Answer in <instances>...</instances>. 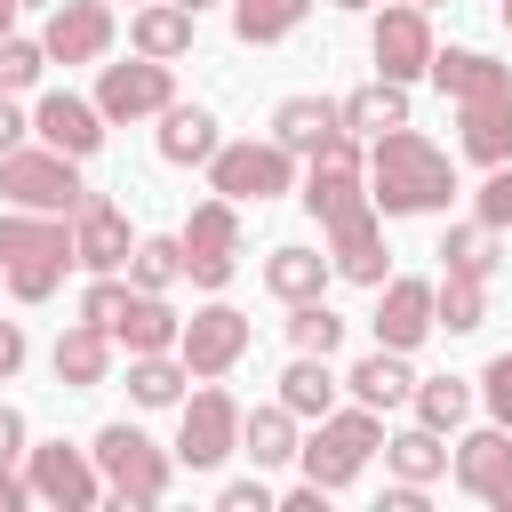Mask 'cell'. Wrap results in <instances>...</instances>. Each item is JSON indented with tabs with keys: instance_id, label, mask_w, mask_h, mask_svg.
Listing matches in <instances>:
<instances>
[{
	"instance_id": "cell-1",
	"label": "cell",
	"mask_w": 512,
	"mask_h": 512,
	"mask_svg": "<svg viewBox=\"0 0 512 512\" xmlns=\"http://www.w3.org/2000/svg\"><path fill=\"white\" fill-rule=\"evenodd\" d=\"M448 192H456V168L432 136H416V128L368 136V208L376 216H432V208H448Z\"/></svg>"
},
{
	"instance_id": "cell-2",
	"label": "cell",
	"mask_w": 512,
	"mask_h": 512,
	"mask_svg": "<svg viewBox=\"0 0 512 512\" xmlns=\"http://www.w3.org/2000/svg\"><path fill=\"white\" fill-rule=\"evenodd\" d=\"M64 264H72L64 216H40V208H8L0 216V272H8L16 304H48L64 288Z\"/></svg>"
},
{
	"instance_id": "cell-3",
	"label": "cell",
	"mask_w": 512,
	"mask_h": 512,
	"mask_svg": "<svg viewBox=\"0 0 512 512\" xmlns=\"http://www.w3.org/2000/svg\"><path fill=\"white\" fill-rule=\"evenodd\" d=\"M376 448H384V416L352 400V408H328L312 440H296V464H304V480H312V488H328V496H336V488H352V480H360V464H368Z\"/></svg>"
},
{
	"instance_id": "cell-4",
	"label": "cell",
	"mask_w": 512,
	"mask_h": 512,
	"mask_svg": "<svg viewBox=\"0 0 512 512\" xmlns=\"http://www.w3.org/2000/svg\"><path fill=\"white\" fill-rule=\"evenodd\" d=\"M88 456H96V472H104V496H112V504H160V496H168V480H176V456H168V448H152L136 424H104V432L88 440Z\"/></svg>"
},
{
	"instance_id": "cell-5",
	"label": "cell",
	"mask_w": 512,
	"mask_h": 512,
	"mask_svg": "<svg viewBox=\"0 0 512 512\" xmlns=\"http://www.w3.org/2000/svg\"><path fill=\"white\" fill-rule=\"evenodd\" d=\"M0 200L8 208H40V216H72L88 200V184H80V160L72 152L16 144V152H0Z\"/></svg>"
},
{
	"instance_id": "cell-6",
	"label": "cell",
	"mask_w": 512,
	"mask_h": 512,
	"mask_svg": "<svg viewBox=\"0 0 512 512\" xmlns=\"http://www.w3.org/2000/svg\"><path fill=\"white\" fill-rule=\"evenodd\" d=\"M312 168H304V208L320 216V232L336 224V216H352V208H368V144L352 136V128H336L320 152H304Z\"/></svg>"
},
{
	"instance_id": "cell-7",
	"label": "cell",
	"mask_w": 512,
	"mask_h": 512,
	"mask_svg": "<svg viewBox=\"0 0 512 512\" xmlns=\"http://www.w3.org/2000/svg\"><path fill=\"white\" fill-rule=\"evenodd\" d=\"M208 192H224V200H280V192H296V152H280L272 136L256 144H216L208 152Z\"/></svg>"
},
{
	"instance_id": "cell-8",
	"label": "cell",
	"mask_w": 512,
	"mask_h": 512,
	"mask_svg": "<svg viewBox=\"0 0 512 512\" xmlns=\"http://www.w3.org/2000/svg\"><path fill=\"white\" fill-rule=\"evenodd\" d=\"M176 240H184V280L216 296V288L240 272V200H224V192H216V200H200V208H192V224H184Z\"/></svg>"
},
{
	"instance_id": "cell-9",
	"label": "cell",
	"mask_w": 512,
	"mask_h": 512,
	"mask_svg": "<svg viewBox=\"0 0 512 512\" xmlns=\"http://www.w3.org/2000/svg\"><path fill=\"white\" fill-rule=\"evenodd\" d=\"M232 448H240V408H232V392H216V376H208L192 400H176V464L216 472Z\"/></svg>"
},
{
	"instance_id": "cell-10",
	"label": "cell",
	"mask_w": 512,
	"mask_h": 512,
	"mask_svg": "<svg viewBox=\"0 0 512 512\" xmlns=\"http://www.w3.org/2000/svg\"><path fill=\"white\" fill-rule=\"evenodd\" d=\"M176 104V72L160 64V56H128V64H104L96 72V112H104V128L112 120H160Z\"/></svg>"
},
{
	"instance_id": "cell-11",
	"label": "cell",
	"mask_w": 512,
	"mask_h": 512,
	"mask_svg": "<svg viewBox=\"0 0 512 512\" xmlns=\"http://www.w3.org/2000/svg\"><path fill=\"white\" fill-rule=\"evenodd\" d=\"M248 336H256V328H248V312H240V304H200V312L176 328V360L208 384V376H232V368H240Z\"/></svg>"
},
{
	"instance_id": "cell-12",
	"label": "cell",
	"mask_w": 512,
	"mask_h": 512,
	"mask_svg": "<svg viewBox=\"0 0 512 512\" xmlns=\"http://www.w3.org/2000/svg\"><path fill=\"white\" fill-rule=\"evenodd\" d=\"M24 480H32V496L56 504V512H88V504H104V472H96V456H88V448H64V440L24 448Z\"/></svg>"
},
{
	"instance_id": "cell-13",
	"label": "cell",
	"mask_w": 512,
	"mask_h": 512,
	"mask_svg": "<svg viewBox=\"0 0 512 512\" xmlns=\"http://www.w3.org/2000/svg\"><path fill=\"white\" fill-rule=\"evenodd\" d=\"M368 56H376V80H416L424 64H432V24H424V8L416 0H400V8H376V24H368Z\"/></svg>"
},
{
	"instance_id": "cell-14",
	"label": "cell",
	"mask_w": 512,
	"mask_h": 512,
	"mask_svg": "<svg viewBox=\"0 0 512 512\" xmlns=\"http://www.w3.org/2000/svg\"><path fill=\"white\" fill-rule=\"evenodd\" d=\"M40 48H48V64H104V48H112V0H56L48 24H40Z\"/></svg>"
},
{
	"instance_id": "cell-15",
	"label": "cell",
	"mask_w": 512,
	"mask_h": 512,
	"mask_svg": "<svg viewBox=\"0 0 512 512\" xmlns=\"http://www.w3.org/2000/svg\"><path fill=\"white\" fill-rule=\"evenodd\" d=\"M448 472H456V488H464V496H480V504H504V512H512V432H504V424L464 432V440H456V456H448Z\"/></svg>"
},
{
	"instance_id": "cell-16",
	"label": "cell",
	"mask_w": 512,
	"mask_h": 512,
	"mask_svg": "<svg viewBox=\"0 0 512 512\" xmlns=\"http://www.w3.org/2000/svg\"><path fill=\"white\" fill-rule=\"evenodd\" d=\"M32 136H40L48 152H72V160H88V152L104 144V112H96V96L48 88V96L32 104Z\"/></svg>"
},
{
	"instance_id": "cell-17",
	"label": "cell",
	"mask_w": 512,
	"mask_h": 512,
	"mask_svg": "<svg viewBox=\"0 0 512 512\" xmlns=\"http://www.w3.org/2000/svg\"><path fill=\"white\" fill-rule=\"evenodd\" d=\"M376 344H392V352H416L424 336H432V280H376Z\"/></svg>"
},
{
	"instance_id": "cell-18",
	"label": "cell",
	"mask_w": 512,
	"mask_h": 512,
	"mask_svg": "<svg viewBox=\"0 0 512 512\" xmlns=\"http://www.w3.org/2000/svg\"><path fill=\"white\" fill-rule=\"evenodd\" d=\"M456 144H464V160H480V168L512 160V88L456 96Z\"/></svg>"
},
{
	"instance_id": "cell-19",
	"label": "cell",
	"mask_w": 512,
	"mask_h": 512,
	"mask_svg": "<svg viewBox=\"0 0 512 512\" xmlns=\"http://www.w3.org/2000/svg\"><path fill=\"white\" fill-rule=\"evenodd\" d=\"M128 248H136V240H128V216H120L112 200L88 192V200L72 208V264H88V272H120Z\"/></svg>"
},
{
	"instance_id": "cell-20",
	"label": "cell",
	"mask_w": 512,
	"mask_h": 512,
	"mask_svg": "<svg viewBox=\"0 0 512 512\" xmlns=\"http://www.w3.org/2000/svg\"><path fill=\"white\" fill-rule=\"evenodd\" d=\"M328 264L344 272V280H360V288H376L384 280V232H376V208H352V216H336L328 224Z\"/></svg>"
},
{
	"instance_id": "cell-21",
	"label": "cell",
	"mask_w": 512,
	"mask_h": 512,
	"mask_svg": "<svg viewBox=\"0 0 512 512\" xmlns=\"http://www.w3.org/2000/svg\"><path fill=\"white\" fill-rule=\"evenodd\" d=\"M192 32H200V16L176 8V0H136V8H128V48H136V56L176 64V56H192Z\"/></svg>"
},
{
	"instance_id": "cell-22",
	"label": "cell",
	"mask_w": 512,
	"mask_h": 512,
	"mask_svg": "<svg viewBox=\"0 0 512 512\" xmlns=\"http://www.w3.org/2000/svg\"><path fill=\"white\" fill-rule=\"evenodd\" d=\"M48 368H56L64 392H96V384L112 376V336L88 328V320H72V328L56 336V352H48Z\"/></svg>"
},
{
	"instance_id": "cell-23",
	"label": "cell",
	"mask_w": 512,
	"mask_h": 512,
	"mask_svg": "<svg viewBox=\"0 0 512 512\" xmlns=\"http://www.w3.org/2000/svg\"><path fill=\"white\" fill-rule=\"evenodd\" d=\"M176 304L160 296V288H128V312L112 320V344H128V352H176Z\"/></svg>"
},
{
	"instance_id": "cell-24",
	"label": "cell",
	"mask_w": 512,
	"mask_h": 512,
	"mask_svg": "<svg viewBox=\"0 0 512 512\" xmlns=\"http://www.w3.org/2000/svg\"><path fill=\"white\" fill-rule=\"evenodd\" d=\"M216 144H224V136H216V112H208V104H168V112H160V160H168V168H208Z\"/></svg>"
},
{
	"instance_id": "cell-25",
	"label": "cell",
	"mask_w": 512,
	"mask_h": 512,
	"mask_svg": "<svg viewBox=\"0 0 512 512\" xmlns=\"http://www.w3.org/2000/svg\"><path fill=\"white\" fill-rule=\"evenodd\" d=\"M344 384H352V400H360V408H376V416H384V408H400V400L416 392V368H408V352L376 344L368 360H352V376H344Z\"/></svg>"
},
{
	"instance_id": "cell-26",
	"label": "cell",
	"mask_w": 512,
	"mask_h": 512,
	"mask_svg": "<svg viewBox=\"0 0 512 512\" xmlns=\"http://www.w3.org/2000/svg\"><path fill=\"white\" fill-rule=\"evenodd\" d=\"M336 128H344V120H336L328 96H280V112H272V144H280V152H320Z\"/></svg>"
},
{
	"instance_id": "cell-27",
	"label": "cell",
	"mask_w": 512,
	"mask_h": 512,
	"mask_svg": "<svg viewBox=\"0 0 512 512\" xmlns=\"http://www.w3.org/2000/svg\"><path fill=\"white\" fill-rule=\"evenodd\" d=\"M328 272H336V264H328L320 248H304V240H288V248H272V256H264V288H272L280 304L320 296V288H328Z\"/></svg>"
},
{
	"instance_id": "cell-28",
	"label": "cell",
	"mask_w": 512,
	"mask_h": 512,
	"mask_svg": "<svg viewBox=\"0 0 512 512\" xmlns=\"http://www.w3.org/2000/svg\"><path fill=\"white\" fill-rule=\"evenodd\" d=\"M424 72L440 80V96H488V88H512V72H504L496 56H480V48H432Z\"/></svg>"
},
{
	"instance_id": "cell-29",
	"label": "cell",
	"mask_w": 512,
	"mask_h": 512,
	"mask_svg": "<svg viewBox=\"0 0 512 512\" xmlns=\"http://www.w3.org/2000/svg\"><path fill=\"white\" fill-rule=\"evenodd\" d=\"M336 120H344L352 136H384V128H408V88H400V80H368V88H352V96L336 104Z\"/></svg>"
},
{
	"instance_id": "cell-30",
	"label": "cell",
	"mask_w": 512,
	"mask_h": 512,
	"mask_svg": "<svg viewBox=\"0 0 512 512\" xmlns=\"http://www.w3.org/2000/svg\"><path fill=\"white\" fill-rule=\"evenodd\" d=\"M280 408H288L296 424H320V416L336 408V376H328V360L296 352V360L280 368Z\"/></svg>"
},
{
	"instance_id": "cell-31",
	"label": "cell",
	"mask_w": 512,
	"mask_h": 512,
	"mask_svg": "<svg viewBox=\"0 0 512 512\" xmlns=\"http://www.w3.org/2000/svg\"><path fill=\"white\" fill-rule=\"evenodd\" d=\"M240 456L256 464V472H272V464H296V416L272 400V408H248L240 416Z\"/></svg>"
},
{
	"instance_id": "cell-32",
	"label": "cell",
	"mask_w": 512,
	"mask_h": 512,
	"mask_svg": "<svg viewBox=\"0 0 512 512\" xmlns=\"http://www.w3.org/2000/svg\"><path fill=\"white\" fill-rule=\"evenodd\" d=\"M184 384H192V368L176 352H128V400L136 408H176Z\"/></svg>"
},
{
	"instance_id": "cell-33",
	"label": "cell",
	"mask_w": 512,
	"mask_h": 512,
	"mask_svg": "<svg viewBox=\"0 0 512 512\" xmlns=\"http://www.w3.org/2000/svg\"><path fill=\"white\" fill-rule=\"evenodd\" d=\"M448 432H432V424H408V432H392L384 440V464H392V480H416V488H432L440 472H448V448H440Z\"/></svg>"
},
{
	"instance_id": "cell-34",
	"label": "cell",
	"mask_w": 512,
	"mask_h": 512,
	"mask_svg": "<svg viewBox=\"0 0 512 512\" xmlns=\"http://www.w3.org/2000/svg\"><path fill=\"white\" fill-rule=\"evenodd\" d=\"M488 320V280H472V272H448L440 288H432V328H448V336H472Z\"/></svg>"
},
{
	"instance_id": "cell-35",
	"label": "cell",
	"mask_w": 512,
	"mask_h": 512,
	"mask_svg": "<svg viewBox=\"0 0 512 512\" xmlns=\"http://www.w3.org/2000/svg\"><path fill=\"white\" fill-rule=\"evenodd\" d=\"M304 16H312V0H232V32H240L248 48H272V40H288Z\"/></svg>"
},
{
	"instance_id": "cell-36",
	"label": "cell",
	"mask_w": 512,
	"mask_h": 512,
	"mask_svg": "<svg viewBox=\"0 0 512 512\" xmlns=\"http://www.w3.org/2000/svg\"><path fill=\"white\" fill-rule=\"evenodd\" d=\"M120 272H128V288H160V296H168V288L184 280V240H176V232H152V240L128 248Z\"/></svg>"
},
{
	"instance_id": "cell-37",
	"label": "cell",
	"mask_w": 512,
	"mask_h": 512,
	"mask_svg": "<svg viewBox=\"0 0 512 512\" xmlns=\"http://www.w3.org/2000/svg\"><path fill=\"white\" fill-rule=\"evenodd\" d=\"M416 424H432V432H456L464 416H472V384L464 376H416Z\"/></svg>"
},
{
	"instance_id": "cell-38",
	"label": "cell",
	"mask_w": 512,
	"mask_h": 512,
	"mask_svg": "<svg viewBox=\"0 0 512 512\" xmlns=\"http://www.w3.org/2000/svg\"><path fill=\"white\" fill-rule=\"evenodd\" d=\"M440 264L448 272H472V280H488L496 272V224H448V240H440Z\"/></svg>"
},
{
	"instance_id": "cell-39",
	"label": "cell",
	"mask_w": 512,
	"mask_h": 512,
	"mask_svg": "<svg viewBox=\"0 0 512 512\" xmlns=\"http://www.w3.org/2000/svg\"><path fill=\"white\" fill-rule=\"evenodd\" d=\"M288 344H296V352H312V360H328V352L344 344V312H328L320 296L288 304Z\"/></svg>"
},
{
	"instance_id": "cell-40",
	"label": "cell",
	"mask_w": 512,
	"mask_h": 512,
	"mask_svg": "<svg viewBox=\"0 0 512 512\" xmlns=\"http://www.w3.org/2000/svg\"><path fill=\"white\" fill-rule=\"evenodd\" d=\"M40 72H48V48H40V40H16V32H8V40H0V96H24V88H32Z\"/></svg>"
},
{
	"instance_id": "cell-41",
	"label": "cell",
	"mask_w": 512,
	"mask_h": 512,
	"mask_svg": "<svg viewBox=\"0 0 512 512\" xmlns=\"http://www.w3.org/2000/svg\"><path fill=\"white\" fill-rule=\"evenodd\" d=\"M120 312H128V280H120V272H96V280H88V296H80V320L112 336V320H120Z\"/></svg>"
},
{
	"instance_id": "cell-42",
	"label": "cell",
	"mask_w": 512,
	"mask_h": 512,
	"mask_svg": "<svg viewBox=\"0 0 512 512\" xmlns=\"http://www.w3.org/2000/svg\"><path fill=\"white\" fill-rule=\"evenodd\" d=\"M472 200H480V224L512 232V160H496V168H488V184H480Z\"/></svg>"
},
{
	"instance_id": "cell-43",
	"label": "cell",
	"mask_w": 512,
	"mask_h": 512,
	"mask_svg": "<svg viewBox=\"0 0 512 512\" xmlns=\"http://www.w3.org/2000/svg\"><path fill=\"white\" fill-rule=\"evenodd\" d=\"M480 400H488V424L512 432V352H496V360L480 368Z\"/></svg>"
},
{
	"instance_id": "cell-44",
	"label": "cell",
	"mask_w": 512,
	"mask_h": 512,
	"mask_svg": "<svg viewBox=\"0 0 512 512\" xmlns=\"http://www.w3.org/2000/svg\"><path fill=\"white\" fill-rule=\"evenodd\" d=\"M216 504H224V512H272V504H280V496H272V488H264V480H232V488H224V496H216Z\"/></svg>"
},
{
	"instance_id": "cell-45",
	"label": "cell",
	"mask_w": 512,
	"mask_h": 512,
	"mask_svg": "<svg viewBox=\"0 0 512 512\" xmlns=\"http://www.w3.org/2000/svg\"><path fill=\"white\" fill-rule=\"evenodd\" d=\"M24 448H32V432H24V408H8V400H0V464H16Z\"/></svg>"
},
{
	"instance_id": "cell-46",
	"label": "cell",
	"mask_w": 512,
	"mask_h": 512,
	"mask_svg": "<svg viewBox=\"0 0 512 512\" xmlns=\"http://www.w3.org/2000/svg\"><path fill=\"white\" fill-rule=\"evenodd\" d=\"M24 352H32V344H24V328H16V320H0V384L24 368Z\"/></svg>"
},
{
	"instance_id": "cell-47",
	"label": "cell",
	"mask_w": 512,
	"mask_h": 512,
	"mask_svg": "<svg viewBox=\"0 0 512 512\" xmlns=\"http://www.w3.org/2000/svg\"><path fill=\"white\" fill-rule=\"evenodd\" d=\"M24 504H32V480L16 464H0V512H24Z\"/></svg>"
},
{
	"instance_id": "cell-48",
	"label": "cell",
	"mask_w": 512,
	"mask_h": 512,
	"mask_svg": "<svg viewBox=\"0 0 512 512\" xmlns=\"http://www.w3.org/2000/svg\"><path fill=\"white\" fill-rule=\"evenodd\" d=\"M24 128H32V120L16 112V96H0V152H16V144H24Z\"/></svg>"
},
{
	"instance_id": "cell-49",
	"label": "cell",
	"mask_w": 512,
	"mask_h": 512,
	"mask_svg": "<svg viewBox=\"0 0 512 512\" xmlns=\"http://www.w3.org/2000/svg\"><path fill=\"white\" fill-rule=\"evenodd\" d=\"M8 32H16V0H0V40H8Z\"/></svg>"
},
{
	"instance_id": "cell-50",
	"label": "cell",
	"mask_w": 512,
	"mask_h": 512,
	"mask_svg": "<svg viewBox=\"0 0 512 512\" xmlns=\"http://www.w3.org/2000/svg\"><path fill=\"white\" fill-rule=\"evenodd\" d=\"M24 8H56V0H16V16H24Z\"/></svg>"
},
{
	"instance_id": "cell-51",
	"label": "cell",
	"mask_w": 512,
	"mask_h": 512,
	"mask_svg": "<svg viewBox=\"0 0 512 512\" xmlns=\"http://www.w3.org/2000/svg\"><path fill=\"white\" fill-rule=\"evenodd\" d=\"M176 8H192V16H200V8H208V0H176Z\"/></svg>"
},
{
	"instance_id": "cell-52",
	"label": "cell",
	"mask_w": 512,
	"mask_h": 512,
	"mask_svg": "<svg viewBox=\"0 0 512 512\" xmlns=\"http://www.w3.org/2000/svg\"><path fill=\"white\" fill-rule=\"evenodd\" d=\"M336 8H376V0H336Z\"/></svg>"
},
{
	"instance_id": "cell-53",
	"label": "cell",
	"mask_w": 512,
	"mask_h": 512,
	"mask_svg": "<svg viewBox=\"0 0 512 512\" xmlns=\"http://www.w3.org/2000/svg\"><path fill=\"white\" fill-rule=\"evenodd\" d=\"M504 24H512V0H504Z\"/></svg>"
},
{
	"instance_id": "cell-54",
	"label": "cell",
	"mask_w": 512,
	"mask_h": 512,
	"mask_svg": "<svg viewBox=\"0 0 512 512\" xmlns=\"http://www.w3.org/2000/svg\"><path fill=\"white\" fill-rule=\"evenodd\" d=\"M416 8H432V0H416Z\"/></svg>"
}]
</instances>
